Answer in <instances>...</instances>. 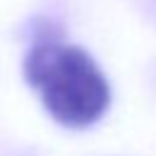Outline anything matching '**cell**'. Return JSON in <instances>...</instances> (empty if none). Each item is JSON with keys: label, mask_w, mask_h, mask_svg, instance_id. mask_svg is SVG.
I'll return each mask as SVG.
<instances>
[{"label": "cell", "mask_w": 156, "mask_h": 156, "mask_svg": "<svg viewBox=\"0 0 156 156\" xmlns=\"http://www.w3.org/2000/svg\"><path fill=\"white\" fill-rule=\"evenodd\" d=\"M24 78L46 112L73 129L98 122L110 105V85L88 51L56 39L37 41L24 56Z\"/></svg>", "instance_id": "obj_1"}]
</instances>
